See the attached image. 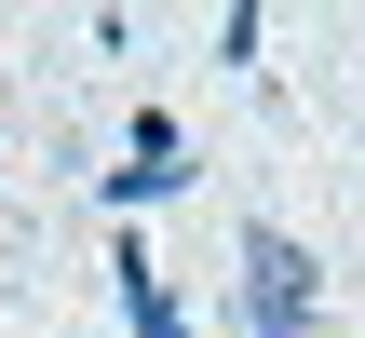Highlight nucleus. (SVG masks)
Wrapping results in <instances>:
<instances>
[{
  "mask_svg": "<svg viewBox=\"0 0 365 338\" xmlns=\"http://www.w3.org/2000/svg\"><path fill=\"white\" fill-rule=\"evenodd\" d=\"M312 298H325L312 244H284V230H244V312H257V338H325V325H312Z\"/></svg>",
  "mask_w": 365,
  "mask_h": 338,
  "instance_id": "obj_1",
  "label": "nucleus"
},
{
  "mask_svg": "<svg viewBox=\"0 0 365 338\" xmlns=\"http://www.w3.org/2000/svg\"><path fill=\"white\" fill-rule=\"evenodd\" d=\"M108 285H122V312H135V338H203L190 312H176V285H163V257H149V244H122V257H108Z\"/></svg>",
  "mask_w": 365,
  "mask_h": 338,
  "instance_id": "obj_2",
  "label": "nucleus"
},
{
  "mask_svg": "<svg viewBox=\"0 0 365 338\" xmlns=\"http://www.w3.org/2000/svg\"><path fill=\"white\" fill-rule=\"evenodd\" d=\"M163 190H190V163H108V203H163Z\"/></svg>",
  "mask_w": 365,
  "mask_h": 338,
  "instance_id": "obj_3",
  "label": "nucleus"
}]
</instances>
